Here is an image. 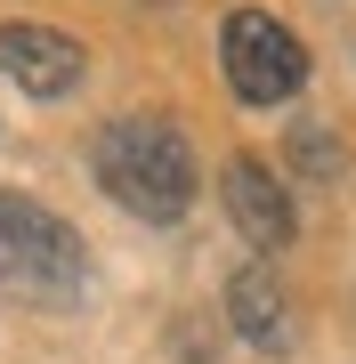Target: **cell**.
Masks as SVG:
<instances>
[{"instance_id":"cell-1","label":"cell","mask_w":356,"mask_h":364,"mask_svg":"<svg viewBox=\"0 0 356 364\" xmlns=\"http://www.w3.org/2000/svg\"><path fill=\"white\" fill-rule=\"evenodd\" d=\"M90 170H97V186L130 210V219L146 227H171L195 210V154H186V138L171 130V122H154V114H122L106 122V130L90 138Z\"/></svg>"},{"instance_id":"cell-2","label":"cell","mask_w":356,"mask_h":364,"mask_svg":"<svg viewBox=\"0 0 356 364\" xmlns=\"http://www.w3.org/2000/svg\"><path fill=\"white\" fill-rule=\"evenodd\" d=\"M0 291L25 308H73L90 291L81 235L33 195H0Z\"/></svg>"},{"instance_id":"cell-3","label":"cell","mask_w":356,"mask_h":364,"mask_svg":"<svg viewBox=\"0 0 356 364\" xmlns=\"http://www.w3.org/2000/svg\"><path fill=\"white\" fill-rule=\"evenodd\" d=\"M219 57H227V81H235L243 105H284V97H300V81H308L300 33L276 25L267 9H235V16H227Z\"/></svg>"},{"instance_id":"cell-4","label":"cell","mask_w":356,"mask_h":364,"mask_svg":"<svg viewBox=\"0 0 356 364\" xmlns=\"http://www.w3.org/2000/svg\"><path fill=\"white\" fill-rule=\"evenodd\" d=\"M0 73L16 90H33V97H65L90 73V49L73 33H57V25H0Z\"/></svg>"},{"instance_id":"cell-5","label":"cell","mask_w":356,"mask_h":364,"mask_svg":"<svg viewBox=\"0 0 356 364\" xmlns=\"http://www.w3.org/2000/svg\"><path fill=\"white\" fill-rule=\"evenodd\" d=\"M227 210H235V227H243V243H259V251H284L291 243V227H300V210H291V195L276 186V170H267L259 154H235L227 162Z\"/></svg>"},{"instance_id":"cell-6","label":"cell","mask_w":356,"mask_h":364,"mask_svg":"<svg viewBox=\"0 0 356 364\" xmlns=\"http://www.w3.org/2000/svg\"><path fill=\"white\" fill-rule=\"evenodd\" d=\"M227 324H235L259 356H284V348H291V291L276 284V267H267V259L243 267L235 284H227Z\"/></svg>"},{"instance_id":"cell-7","label":"cell","mask_w":356,"mask_h":364,"mask_svg":"<svg viewBox=\"0 0 356 364\" xmlns=\"http://www.w3.org/2000/svg\"><path fill=\"white\" fill-rule=\"evenodd\" d=\"M291 170H300V178H332V170H340V146H332L316 122H300V130H291Z\"/></svg>"}]
</instances>
